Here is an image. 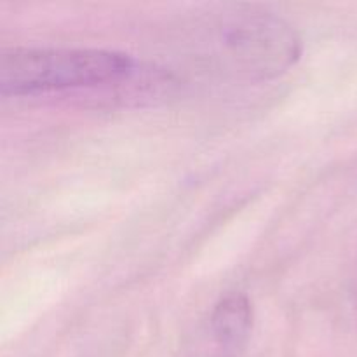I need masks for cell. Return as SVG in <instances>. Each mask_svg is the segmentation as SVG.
Instances as JSON below:
<instances>
[{"label": "cell", "instance_id": "obj_1", "mask_svg": "<svg viewBox=\"0 0 357 357\" xmlns=\"http://www.w3.org/2000/svg\"><path fill=\"white\" fill-rule=\"evenodd\" d=\"M202 45L220 70L251 80L281 75L302 52L298 35L284 20L253 7H234L209 17Z\"/></svg>", "mask_w": 357, "mask_h": 357}, {"label": "cell", "instance_id": "obj_2", "mask_svg": "<svg viewBox=\"0 0 357 357\" xmlns=\"http://www.w3.org/2000/svg\"><path fill=\"white\" fill-rule=\"evenodd\" d=\"M131 56L101 49L13 47L0 54V91L9 96L89 89L135 77Z\"/></svg>", "mask_w": 357, "mask_h": 357}, {"label": "cell", "instance_id": "obj_3", "mask_svg": "<svg viewBox=\"0 0 357 357\" xmlns=\"http://www.w3.org/2000/svg\"><path fill=\"white\" fill-rule=\"evenodd\" d=\"M253 328V307L239 293L227 295L216 303L211 316V330L216 342L225 351H239L248 342Z\"/></svg>", "mask_w": 357, "mask_h": 357}]
</instances>
